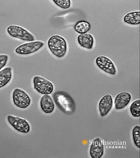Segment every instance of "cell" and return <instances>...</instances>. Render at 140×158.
<instances>
[{
    "label": "cell",
    "mask_w": 140,
    "mask_h": 158,
    "mask_svg": "<svg viewBox=\"0 0 140 158\" xmlns=\"http://www.w3.org/2000/svg\"><path fill=\"white\" fill-rule=\"evenodd\" d=\"M77 41L81 47L87 49H92L94 44V38L92 34H80L77 37Z\"/></svg>",
    "instance_id": "4fadbf2b"
},
{
    "label": "cell",
    "mask_w": 140,
    "mask_h": 158,
    "mask_svg": "<svg viewBox=\"0 0 140 158\" xmlns=\"http://www.w3.org/2000/svg\"><path fill=\"white\" fill-rule=\"evenodd\" d=\"M131 99V95L129 92H123L119 94L114 100L115 108L117 110H121L126 108Z\"/></svg>",
    "instance_id": "8fae6325"
},
{
    "label": "cell",
    "mask_w": 140,
    "mask_h": 158,
    "mask_svg": "<svg viewBox=\"0 0 140 158\" xmlns=\"http://www.w3.org/2000/svg\"><path fill=\"white\" fill-rule=\"evenodd\" d=\"M126 23L132 25H137L140 23V11L132 12L126 14L123 18Z\"/></svg>",
    "instance_id": "9a60e30c"
},
{
    "label": "cell",
    "mask_w": 140,
    "mask_h": 158,
    "mask_svg": "<svg viewBox=\"0 0 140 158\" xmlns=\"http://www.w3.org/2000/svg\"><path fill=\"white\" fill-rule=\"evenodd\" d=\"M7 118L9 123L19 132L28 133L30 131V125L26 119L11 115L7 116Z\"/></svg>",
    "instance_id": "8992f818"
},
{
    "label": "cell",
    "mask_w": 140,
    "mask_h": 158,
    "mask_svg": "<svg viewBox=\"0 0 140 158\" xmlns=\"http://www.w3.org/2000/svg\"><path fill=\"white\" fill-rule=\"evenodd\" d=\"M91 29V25L86 21L82 20L77 22L74 26V29L76 32L80 34L87 33Z\"/></svg>",
    "instance_id": "2e32d148"
},
{
    "label": "cell",
    "mask_w": 140,
    "mask_h": 158,
    "mask_svg": "<svg viewBox=\"0 0 140 158\" xmlns=\"http://www.w3.org/2000/svg\"><path fill=\"white\" fill-rule=\"evenodd\" d=\"M140 129L139 126H136L133 128L132 130V135L134 142L135 145L138 148H139L140 146Z\"/></svg>",
    "instance_id": "ac0fdd59"
},
{
    "label": "cell",
    "mask_w": 140,
    "mask_h": 158,
    "mask_svg": "<svg viewBox=\"0 0 140 158\" xmlns=\"http://www.w3.org/2000/svg\"><path fill=\"white\" fill-rule=\"evenodd\" d=\"M12 77L11 67H6L0 71V89L6 85Z\"/></svg>",
    "instance_id": "5bb4252c"
},
{
    "label": "cell",
    "mask_w": 140,
    "mask_h": 158,
    "mask_svg": "<svg viewBox=\"0 0 140 158\" xmlns=\"http://www.w3.org/2000/svg\"><path fill=\"white\" fill-rule=\"evenodd\" d=\"M33 84L34 89L42 94H50L54 90V86L51 82L41 76L34 77Z\"/></svg>",
    "instance_id": "277c9868"
},
{
    "label": "cell",
    "mask_w": 140,
    "mask_h": 158,
    "mask_svg": "<svg viewBox=\"0 0 140 158\" xmlns=\"http://www.w3.org/2000/svg\"><path fill=\"white\" fill-rule=\"evenodd\" d=\"M53 100L58 108L65 114H71L75 111V101L69 94L64 91L55 92Z\"/></svg>",
    "instance_id": "6da1fadb"
},
{
    "label": "cell",
    "mask_w": 140,
    "mask_h": 158,
    "mask_svg": "<svg viewBox=\"0 0 140 158\" xmlns=\"http://www.w3.org/2000/svg\"><path fill=\"white\" fill-rule=\"evenodd\" d=\"M104 148L101 139L98 138L93 140L90 146V153L92 158H101L104 154Z\"/></svg>",
    "instance_id": "30bf717a"
},
{
    "label": "cell",
    "mask_w": 140,
    "mask_h": 158,
    "mask_svg": "<svg viewBox=\"0 0 140 158\" xmlns=\"http://www.w3.org/2000/svg\"><path fill=\"white\" fill-rule=\"evenodd\" d=\"M44 43L41 41H33L24 43L15 49V52L21 55H28L38 51L43 47Z\"/></svg>",
    "instance_id": "52a82bcc"
},
{
    "label": "cell",
    "mask_w": 140,
    "mask_h": 158,
    "mask_svg": "<svg viewBox=\"0 0 140 158\" xmlns=\"http://www.w3.org/2000/svg\"><path fill=\"white\" fill-rule=\"evenodd\" d=\"M7 31L10 36L24 41H33L35 38L31 33L23 27L16 25H11L7 28Z\"/></svg>",
    "instance_id": "3957f363"
},
{
    "label": "cell",
    "mask_w": 140,
    "mask_h": 158,
    "mask_svg": "<svg viewBox=\"0 0 140 158\" xmlns=\"http://www.w3.org/2000/svg\"><path fill=\"white\" fill-rule=\"evenodd\" d=\"M8 60L7 55H0V71L6 64Z\"/></svg>",
    "instance_id": "ffe728a7"
},
{
    "label": "cell",
    "mask_w": 140,
    "mask_h": 158,
    "mask_svg": "<svg viewBox=\"0 0 140 158\" xmlns=\"http://www.w3.org/2000/svg\"><path fill=\"white\" fill-rule=\"evenodd\" d=\"M113 106L112 97L110 94H106L101 98L99 104V109L101 117L108 114Z\"/></svg>",
    "instance_id": "9c48e42d"
},
{
    "label": "cell",
    "mask_w": 140,
    "mask_h": 158,
    "mask_svg": "<svg viewBox=\"0 0 140 158\" xmlns=\"http://www.w3.org/2000/svg\"><path fill=\"white\" fill-rule=\"evenodd\" d=\"M130 111L134 117H139L140 115V101L139 99L134 101L130 107Z\"/></svg>",
    "instance_id": "e0dca14e"
},
{
    "label": "cell",
    "mask_w": 140,
    "mask_h": 158,
    "mask_svg": "<svg viewBox=\"0 0 140 158\" xmlns=\"http://www.w3.org/2000/svg\"><path fill=\"white\" fill-rule=\"evenodd\" d=\"M13 100L15 105L21 109L27 108L30 105L31 100L27 94L20 89L16 88L13 91Z\"/></svg>",
    "instance_id": "5b68a950"
},
{
    "label": "cell",
    "mask_w": 140,
    "mask_h": 158,
    "mask_svg": "<svg viewBox=\"0 0 140 158\" xmlns=\"http://www.w3.org/2000/svg\"><path fill=\"white\" fill-rule=\"evenodd\" d=\"M97 65L102 71L109 74L115 75L117 70L112 61L106 56H98L95 60Z\"/></svg>",
    "instance_id": "ba28073f"
},
{
    "label": "cell",
    "mask_w": 140,
    "mask_h": 158,
    "mask_svg": "<svg viewBox=\"0 0 140 158\" xmlns=\"http://www.w3.org/2000/svg\"><path fill=\"white\" fill-rule=\"evenodd\" d=\"M42 110L46 114H50L55 109V104L51 97L48 95H43L40 100Z\"/></svg>",
    "instance_id": "7c38bea8"
},
{
    "label": "cell",
    "mask_w": 140,
    "mask_h": 158,
    "mask_svg": "<svg viewBox=\"0 0 140 158\" xmlns=\"http://www.w3.org/2000/svg\"><path fill=\"white\" fill-rule=\"evenodd\" d=\"M53 1L58 6L64 9H67L71 6L70 0H53Z\"/></svg>",
    "instance_id": "d6986e66"
},
{
    "label": "cell",
    "mask_w": 140,
    "mask_h": 158,
    "mask_svg": "<svg viewBox=\"0 0 140 158\" xmlns=\"http://www.w3.org/2000/svg\"><path fill=\"white\" fill-rule=\"evenodd\" d=\"M49 50L52 54L58 58L64 57L67 51V43L65 39L60 35H55L48 41Z\"/></svg>",
    "instance_id": "7a4b0ae2"
}]
</instances>
